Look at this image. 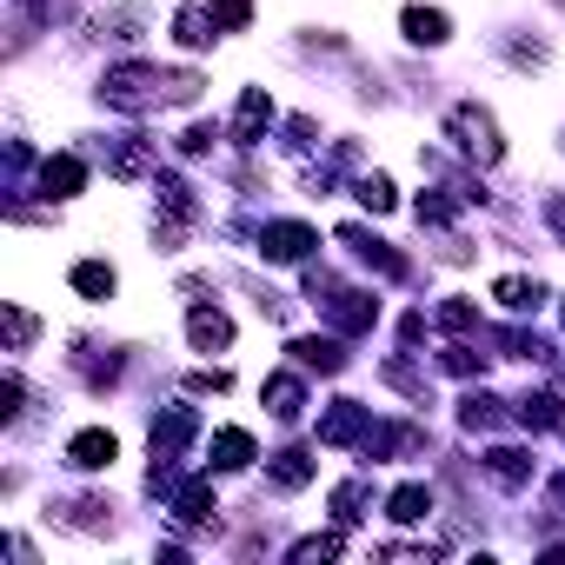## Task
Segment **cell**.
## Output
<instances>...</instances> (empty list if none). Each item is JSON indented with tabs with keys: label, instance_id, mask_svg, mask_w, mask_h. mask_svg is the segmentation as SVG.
I'll return each mask as SVG.
<instances>
[{
	"label": "cell",
	"instance_id": "26",
	"mask_svg": "<svg viewBox=\"0 0 565 565\" xmlns=\"http://www.w3.org/2000/svg\"><path fill=\"white\" fill-rule=\"evenodd\" d=\"M552 8H565V0H552Z\"/></svg>",
	"mask_w": 565,
	"mask_h": 565
},
{
	"label": "cell",
	"instance_id": "18",
	"mask_svg": "<svg viewBox=\"0 0 565 565\" xmlns=\"http://www.w3.org/2000/svg\"><path fill=\"white\" fill-rule=\"evenodd\" d=\"M173 34H180V47H213V8H186L173 21Z\"/></svg>",
	"mask_w": 565,
	"mask_h": 565
},
{
	"label": "cell",
	"instance_id": "25",
	"mask_svg": "<svg viewBox=\"0 0 565 565\" xmlns=\"http://www.w3.org/2000/svg\"><path fill=\"white\" fill-rule=\"evenodd\" d=\"M193 393H226V373H193Z\"/></svg>",
	"mask_w": 565,
	"mask_h": 565
},
{
	"label": "cell",
	"instance_id": "3",
	"mask_svg": "<svg viewBox=\"0 0 565 565\" xmlns=\"http://www.w3.org/2000/svg\"><path fill=\"white\" fill-rule=\"evenodd\" d=\"M114 459H120V439L100 433V426H87V433L67 439V466H74V472H107Z\"/></svg>",
	"mask_w": 565,
	"mask_h": 565
},
{
	"label": "cell",
	"instance_id": "6",
	"mask_svg": "<svg viewBox=\"0 0 565 565\" xmlns=\"http://www.w3.org/2000/svg\"><path fill=\"white\" fill-rule=\"evenodd\" d=\"M320 439H327V446H353V439H366V406H360V399H333V413L320 419Z\"/></svg>",
	"mask_w": 565,
	"mask_h": 565
},
{
	"label": "cell",
	"instance_id": "12",
	"mask_svg": "<svg viewBox=\"0 0 565 565\" xmlns=\"http://www.w3.org/2000/svg\"><path fill=\"white\" fill-rule=\"evenodd\" d=\"M213 466H220V472H239V466H253V433H239V426H220V433H213Z\"/></svg>",
	"mask_w": 565,
	"mask_h": 565
},
{
	"label": "cell",
	"instance_id": "8",
	"mask_svg": "<svg viewBox=\"0 0 565 565\" xmlns=\"http://www.w3.org/2000/svg\"><path fill=\"white\" fill-rule=\"evenodd\" d=\"M399 28H406V41H413V47H446V34H452V21H446L439 8H406V14H399Z\"/></svg>",
	"mask_w": 565,
	"mask_h": 565
},
{
	"label": "cell",
	"instance_id": "20",
	"mask_svg": "<svg viewBox=\"0 0 565 565\" xmlns=\"http://www.w3.org/2000/svg\"><path fill=\"white\" fill-rule=\"evenodd\" d=\"M393 200H399V193H393V180H386V173H366V180H360V206L393 213Z\"/></svg>",
	"mask_w": 565,
	"mask_h": 565
},
{
	"label": "cell",
	"instance_id": "11",
	"mask_svg": "<svg viewBox=\"0 0 565 565\" xmlns=\"http://www.w3.org/2000/svg\"><path fill=\"white\" fill-rule=\"evenodd\" d=\"M213 512H220V505H213V486H206V479H186V486L173 492V519H180V525H213Z\"/></svg>",
	"mask_w": 565,
	"mask_h": 565
},
{
	"label": "cell",
	"instance_id": "17",
	"mask_svg": "<svg viewBox=\"0 0 565 565\" xmlns=\"http://www.w3.org/2000/svg\"><path fill=\"white\" fill-rule=\"evenodd\" d=\"M294 360H300V366H313V373H340V366H347L340 340H294Z\"/></svg>",
	"mask_w": 565,
	"mask_h": 565
},
{
	"label": "cell",
	"instance_id": "4",
	"mask_svg": "<svg viewBox=\"0 0 565 565\" xmlns=\"http://www.w3.org/2000/svg\"><path fill=\"white\" fill-rule=\"evenodd\" d=\"M313 246H320V239H313V226H300V220H279V226L259 233V253H266V259H287V266L307 259Z\"/></svg>",
	"mask_w": 565,
	"mask_h": 565
},
{
	"label": "cell",
	"instance_id": "21",
	"mask_svg": "<svg viewBox=\"0 0 565 565\" xmlns=\"http://www.w3.org/2000/svg\"><path fill=\"white\" fill-rule=\"evenodd\" d=\"M34 333H41V327H34V313H28V307H8V353H28V347H34Z\"/></svg>",
	"mask_w": 565,
	"mask_h": 565
},
{
	"label": "cell",
	"instance_id": "9",
	"mask_svg": "<svg viewBox=\"0 0 565 565\" xmlns=\"http://www.w3.org/2000/svg\"><path fill=\"white\" fill-rule=\"evenodd\" d=\"M266 120H273V100H266V87H246V94H239V120H233V140H239V147H253V140L266 134Z\"/></svg>",
	"mask_w": 565,
	"mask_h": 565
},
{
	"label": "cell",
	"instance_id": "16",
	"mask_svg": "<svg viewBox=\"0 0 565 565\" xmlns=\"http://www.w3.org/2000/svg\"><path fill=\"white\" fill-rule=\"evenodd\" d=\"M492 300H499L505 313H532V307H539V279H519V273H505L499 287H492Z\"/></svg>",
	"mask_w": 565,
	"mask_h": 565
},
{
	"label": "cell",
	"instance_id": "2",
	"mask_svg": "<svg viewBox=\"0 0 565 565\" xmlns=\"http://www.w3.org/2000/svg\"><path fill=\"white\" fill-rule=\"evenodd\" d=\"M446 134H452V147L466 153V160H479V167H499L505 160V140H499V120L479 107V100H466V107H452L446 114Z\"/></svg>",
	"mask_w": 565,
	"mask_h": 565
},
{
	"label": "cell",
	"instance_id": "10",
	"mask_svg": "<svg viewBox=\"0 0 565 565\" xmlns=\"http://www.w3.org/2000/svg\"><path fill=\"white\" fill-rule=\"evenodd\" d=\"M41 186H47L54 200H74V193L87 186V167H81V153H54V160L41 167Z\"/></svg>",
	"mask_w": 565,
	"mask_h": 565
},
{
	"label": "cell",
	"instance_id": "22",
	"mask_svg": "<svg viewBox=\"0 0 565 565\" xmlns=\"http://www.w3.org/2000/svg\"><path fill=\"white\" fill-rule=\"evenodd\" d=\"M206 8H213V21L233 28V34H246V21H253V0H206Z\"/></svg>",
	"mask_w": 565,
	"mask_h": 565
},
{
	"label": "cell",
	"instance_id": "24",
	"mask_svg": "<svg viewBox=\"0 0 565 565\" xmlns=\"http://www.w3.org/2000/svg\"><path fill=\"white\" fill-rule=\"evenodd\" d=\"M545 220H552V233L565 239V193H552V200H545Z\"/></svg>",
	"mask_w": 565,
	"mask_h": 565
},
{
	"label": "cell",
	"instance_id": "1",
	"mask_svg": "<svg viewBox=\"0 0 565 565\" xmlns=\"http://www.w3.org/2000/svg\"><path fill=\"white\" fill-rule=\"evenodd\" d=\"M200 94V74L193 67H147V61H127L100 81V100L107 107H127V114H147V107H173V100H193Z\"/></svg>",
	"mask_w": 565,
	"mask_h": 565
},
{
	"label": "cell",
	"instance_id": "15",
	"mask_svg": "<svg viewBox=\"0 0 565 565\" xmlns=\"http://www.w3.org/2000/svg\"><path fill=\"white\" fill-rule=\"evenodd\" d=\"M114 287H120L114 266H100V259H81V266H74V294H87V300H114Z\"/></svg>",
	"mask_w": 565,
	"mask_h": 565
},
{
	"label": "cell",
	"instance_id": "14",
	"mask_svg": "<svg viewBox=\"0 0 565 565\" xmlns=\"http://www.w3.org/2000/svg\"><path fill=\"white\" fill-rule=\"evenodd\" d=\"M486 472H492L499 486H525V479H532V459H525L519 446H492V452H486Z\"/></svg>",
	"mask_w": 565,
	"mask_h": 565
},
{
	"label": "cell",
	"instance_id": "5",
	"mask_svg": "<svg viewBox=\"0 0 565 565\" xmlns=\"http://www.w3.org/2000/svg\"><path fill=\"white\" fill-rule=\"evenodd\" d=\"M186 340H193L200 353H226V347H233V320H226L220 307H193V313H186Z\"/></svg>",
	"mask_w": 565,
	"mask_h": 565
},
{
	"label": "cell",
	"instance_id": "13",
	"mask_svg": "<svg viewBox=\"0 0 565 565\" xmlns=\"http://www.w3.org/2000/svg\"><path fill=\"white\" fill-rule=\"evenodd\" d=\"M307 479H313V452H300V446L273 452V486H279V492H300Z\"/></svg>",
	"mask_w": 565,
	"mask_h": 565
},
{
	"label": "cell",
	"instance_id": "7",
	"mask_svg": "<svg viewBox=\"0 0 565 565\" xmlns=\"http://www.w3.org/2000/svg\"><path fill=\"white\" fill-rule=\"evenodd\" d=\"M266 413H273V419H287V426L307 413V386H300V373H273V380H266Z\"/></svg>",
	"mask_w": 565,
	"mask_h": 565
},
{
	"label": "cell",
	"instance_id": "23",
	"mask_svg": "<svg viewBox=\"0 0 565 565\" xmlns=\"http://www.w3.org/2000/svg\"><path fill=\"white\" fill-rule=\"evenodd\" d=\"M505 61H512V67H545V47H539V41H512Z\"/></svg>",
	"mask_w": 565,
	"mask_h": 565
},
{
	"label": "cell",
	"instance_id": "19",
	"mask_svg": "<svg viewBox=\"0 0 565 565\" xmlns=\"http://www.w3.org/2000/svg\"><path fill=\"white\" fill-rule=\"evenodd\" d=\"M386 512H393V519H399V525H419V519H426V512H433V492H426V486H399V492H393V505H386Z\"/></svg>",
	"mask_w": 565,
	"mask_h": 565
}]
</instances>
